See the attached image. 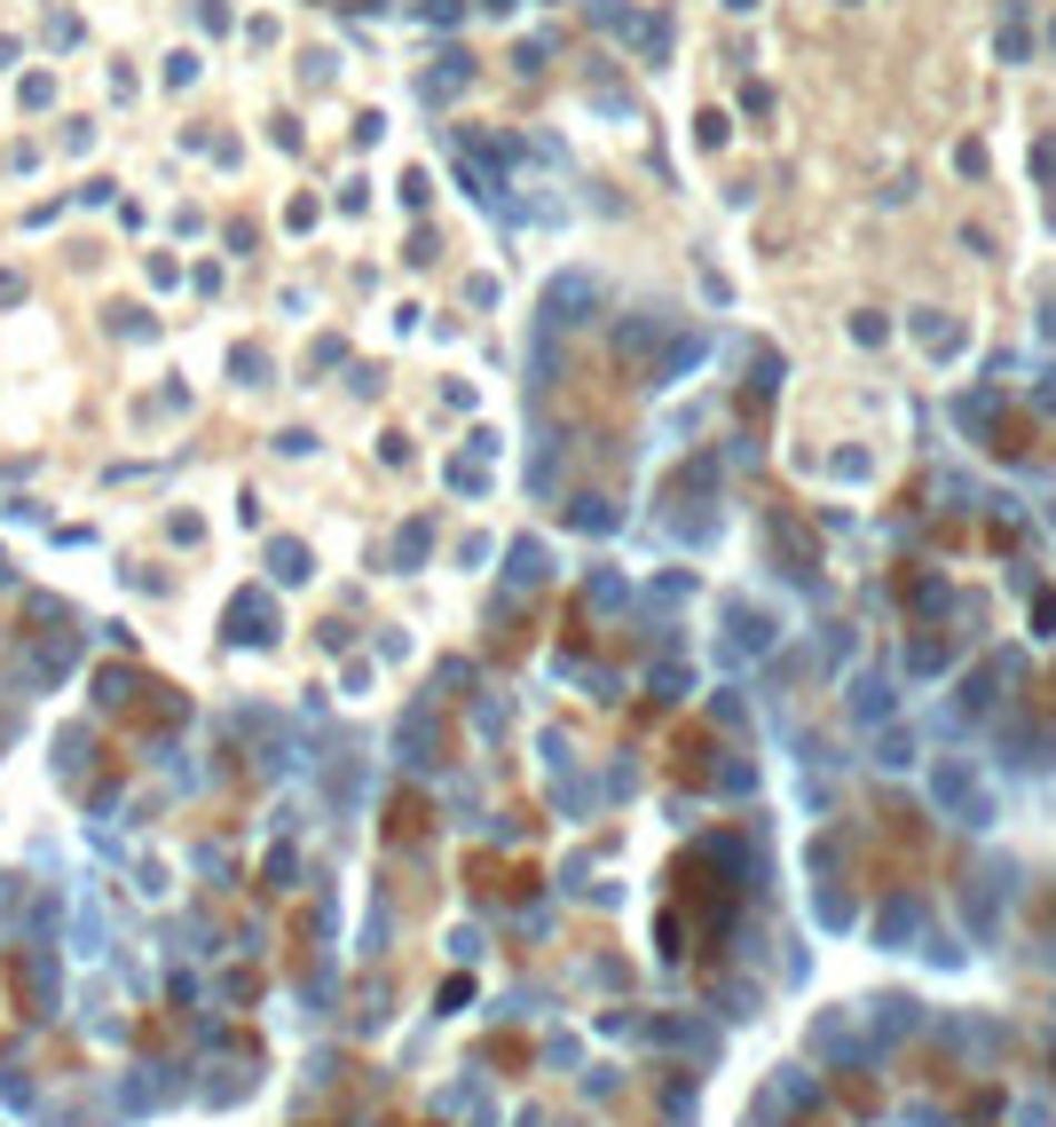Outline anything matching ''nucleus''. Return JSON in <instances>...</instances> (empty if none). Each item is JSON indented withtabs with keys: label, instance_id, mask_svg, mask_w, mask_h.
<instances>
[{
	"label": "nucleus",
	"instance_id": "obj_5",
	"mask_svg": "<svg viewBox=\"0 0 1056 1127\" xmlns=\"http://www.w3.org/2000/svg\"><path fill=\"white\" fill-rule=\"evenodd\" d=\"M726 9H734V17H749V9H757V0H726Z\"/></svg>",
	"mask_w": 1056,
	"mask_h": 1127
},
{
	"label": "nucleus",
	"instance_id": "obj_6",
	"mask_svg": "<svg viewBox=\"0 0 1056 1127\" xmlns=\"http://www.w3.org/2000/svg\"><path fill=\"white\" fill-rule=\"evenodd\" d=\"M1048 229H1056V198H1048Z\"/></svg>",
	"mask_w": 1056,
	"mask_h": 1127
},
{
	"label": "nucleus",
	"instance_id": "obj_4",
	"mask_svg": "<svg viewBox=\"0 0 1056 1127\" xmlns=\"http://www.w3.org/2000/svg\"><path fill=\"white\" fill-rule=\"evenodd\" d=\"M1033 173H1056V142H1040V150H1033Z\"/></svg>",
	"mask_w": 1056,
	"mask_h": 1127
},
{
	"label": "nucleus",
	"instance_id": "obj_3",
	"mask_svg": "<svg viewBox=\"0 0 1056 1127\" xmlns=\"http://www.w3.org/2000/svg\"><path fill=\"white\" fill-rule=\"evenodd\" d=\"M954 166H962V173H970V182H978V173H986V142H962V150H954Z\"/></svg>",
	"mask_w": 1056,
	"mask_h": 1127
},
{
	"label": "nucleus",
	"instance_id": "obj_2",
	"mask_svg": "<svg viewBox=\"0 0 1056 1127\" xmlns=\"http://www.w3.org/2000/svg\"><path fill=\"white\" fill-rule=\"evenodd\" d=\"M994 48H1002V63H1025V56H1033V32H1025V24H1002Z\"/></svg>",
	"mask_w": 1056,
	"mask_h": 1127
},
{
	"label": "nucleus",
	"instance_id": "obj_7",
	"mask_svg": "<svg viewBox=\"0 0 1056 1127\" xmlns=\"http://www.w3.org/2000/svg\"><path fill=\"white\" fill-rule=\"evenodd\" d=\"M1048 48H1056V24H1048Z\"/></svg>",
	"mask_w": 1056,
	"mask_h": 1127
},
{
	"label": "nucleus",
	"instance_id": "obj_1",
	"mask_svg": "<svg viewBox=\"0 0 1056 1127\" xmlns=\"http://www.w3.org/2000/svg\"><path fill=\"white\" fill-rule=\"evenodd\" d=\"M726 134H734V119L710 103V111H694V150H726Z\"/></svg>",
	"mask_w": 1056,
	"mask_h": 1127
}]
</instances>
